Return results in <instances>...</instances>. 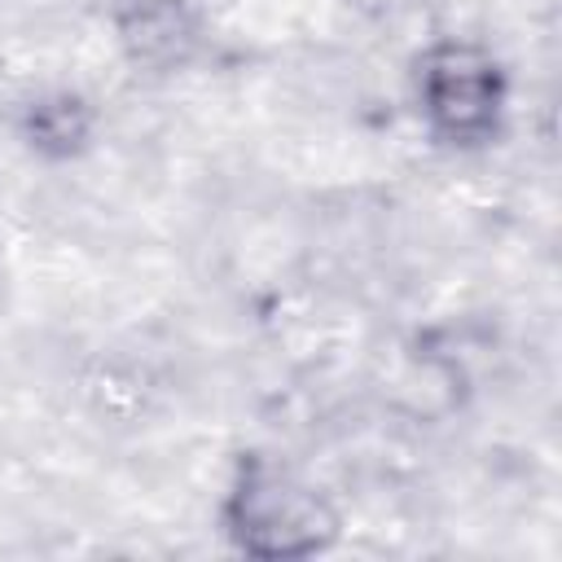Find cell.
I'll return each instance as SVG.
<instances>
[{
	"instance_id": "1",
	"label": "cell",
	"mask_w": 562,
	"mask_h": 562,
	"mask_svg": "<svg viewBox=\"0 0 562 562\" xmlns=\"http://www.w3.org/2000/svg\"><path fill=\"white\" fill-rule=\"evenodd\" d=\"M417 110L435 140L452 149H479L501 136L505 70L470 40H439L417 57Z\"/></svg>"
},
{
	"instance_id": "2",
	"label": "cell",
	"mask_w": 562,
	"mask_h": 562,
	"mask_svg": "<svg viewBox=\"0 0 562 562\" xmlns=\"http://www.w3.org/2000/svg\"><path fill=\"white\" fill-rule=\"evenodd\" d=\"M224 518L233 544L255 558H303L325 549L338 531L329 505L307 483H299L263 457L241 461Z\"/></svg>"
}]
</instances>
